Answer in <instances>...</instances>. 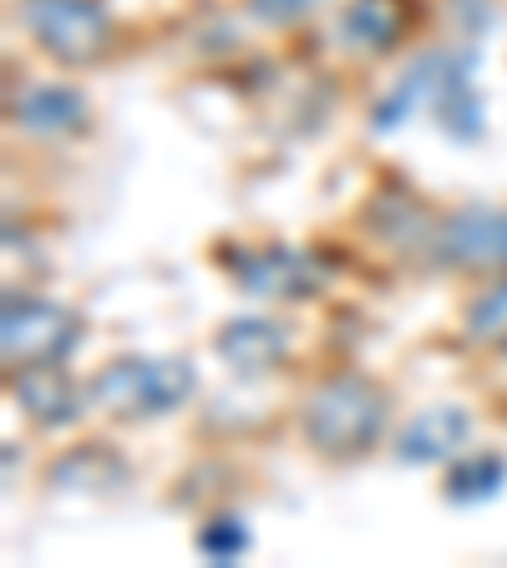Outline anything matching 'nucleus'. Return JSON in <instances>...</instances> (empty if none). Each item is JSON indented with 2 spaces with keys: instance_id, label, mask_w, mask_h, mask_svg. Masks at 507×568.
Masks as SVG:
<instances>
[{
  "instance_id": "nucleus-17",
  "label": "nucleus",
  "mask_w": 507,
  "mask_h": 568,
  "mask_svg": "<svg viewBox=\"0 0 507 568\" xmlns=\"http://www.w3.org/2000/svg\"><path fill=\"white\" fill-rule=\"evenodd\" d=\"M437 128L447 132L452 142H477L483 138V102H477V92H473V82H462V87H452L447 97L437 102Z\"/></svg>"
},
{
  "instance_id": "nucleus-11",
  "label": "nucleus",
  "mask_w": 507,
  "mask_h": 568,
  "mask_svg": "<svg viewBox=\"0 0 507 568\" xmlns=\"http://www.w3.org/2000/svg\"><path fill=\"white\" fill-rule=\"evenodd\" d=\"M11 118L21 122L26 132H41V138H71V132H87L92 106H87V97L77 92V87L41 82V87H26V92L16 97Z\"/></svg>"
},
{
  "instance_id": "nucleus-14",
  "label": "nucleus",
  "mask_w": 507,
  "mask_h": 568,
  "mask_svg": "<svg viewBox=\"0 0 507 568\" xmlns=\"http://www.w3.org/2000/svg\"><path fill=\"white\" fill-rule=\"evenodd\" d=\"M366 224L376 229L381 244H391V248H406V244L432 248V229H437V224H426L422 209H416L412 199H402V193H381V199L371 203Z\"/></svg>"
},
{
  "instance_id": "nucleus-13",
  "label": "nucleus",
  "mask_w": 507,
  "mask_h": 568,
  "mask_svg": "<svg viewBox=\"0 0 507 568\" xmlns=\"http://www.w3.org/2000/svg\"><path fill=\"white\" fill-rule=\"evenodd\" d=\"M128 477H132V467L112 447L82 442V447H71L67 457L51 462L47 483L61 487V493H118V487H128Z\"/></svg>"
},
{
  "instance_id": "nucleus-9",
  "label": "nucleus",
  "mask_w": 507,
  "mask_h": 568,
  "mask_svg": "<svg viewBox=\"0 0 507 568\" xmlns=\"http://www.w3.org/2000/svg\"><path fill=\"white\" fill-rule=\"evenodd\" d=\"M213 351L224 355V366L239 371V376H264V371L284 366V355H290V331H284L280 320L239 315L213 335Z\"/></svg>"
},
{
  "instance_id": "nucleus-18",
  "label": "nucleus",
  "mask_w": 507,
  "mask_h": 568,
  "mask_svg": "<svg viewBox=\"0 0 507 568\" xmlns=\"http://www.w3.org/2000/svg\"><path fill=\"white\" fill-rule=\"evenodd\" d=\"M199 554L213 558V564H234V558H244V554H249V528H244V518H234V513L213 518L209 528L199 532Z\"/></svg>"
},
{
  "instance_id": "nucleus-2",
  "label": "nucleus",
  "mask_w": 507,
  "mask_h": 568,
  "mask_svg": "<svg viewBox=\"0 0 507 568\" xmlns=\"http://www.w3.org/2000/svg\"><path fill=\"white\" fill-rule=\"evenodd\" d=\"M193 390H199V371L183 355H122L92 376L87 402L118 422H158L173 416Z\"/></svg>"
},
{
  "instance_id": "nucleus-15",
  "label": "nucleus",
  "mask_w": 507,
  "mask_h": 568,
  "mask_svg": "<svg viewBox=\"0 0 507 568\" xmlns=\"http://www.w3.org/2000/svg\"><path fill=\"white\" fill-rule=\"evenodd\" d=\"M507 487V457L497 452H477V457L457 462L447 473V497L452 503H487Z\"/></svg>"
},
{
  "instance_id": "nucleus-7",
  "label": "nucleus",
  "mask_w": 507,
  "mask_h": 568,
  "mask_svg": "<svg viewBox=\"0 0 507 568\" xmlns=\"http://www.w3.org/2000/svg\"><path fill=\"white\" fill-rule=\"evenodd\" d=\"M426 254L447 270H507V209H487V203L452 209L447 219H437Z\"/></svg>"
},
{
  "instance_id": "nucleus-1",
  "label": "nucleus",
  "mask_w": 507,
  "mask_h": 568,
  "mask_svg": "<svg viewBox=\"0 0 507 568\" xmlns=\"http://www.w3.org/2000/svg\"><path fill=\"white\" fill-rule=\"evenodd\" d=\"M386 412H391L386 386H376L361 371H341V376H325L310 390L305 412H300V432H305V442L320 457L355 462L376 452V442L386 437Z\"/></svg>"
},
{
  "instance_id": "nucleus-16",
  "label": "nucleus",
  "mask_w": 507,
  "mask_h": 568,
  "mask_svg": "<svg viewBox=\"0 0 507 568\" xmlns=\"http://www.w3.org/2000/svg\"><path fill=\"white\" fill-rule=\"evenodd\" d=\"M462 331H467V341H477V345L507 351V270H503V280H493L483 295L467 305Z\"/></svg>"
},
{
  "instance_id": "nucleus-8",
  "label": "nucleus",
  "mask_w": 507,
  "mask_h": 568,
  "mask_svg": "<svg viewBox=\"0 0 507 568\" xmlns=\"http://www.w3.org/2000/svg\"><path fill=\"white\" fill-rule=\"evenodd\" d=\"M473 442V412L467 406H426L396 432V457L406 467H432V462H452L462 447Z\"/></svg>"
},
{
  "instance_id": "nucleus-4",
  "label": "nucleus",
  "mask_w": 507,
  "mask_h": 568,
  "mask_svg": "<svg viewBox=\"0 0 507 568\" xmlns=\"http://www.w3.org/2000/svg\"><path fill=\"white\" fill-rule=\"evenodd\" d=\"M21 21L61 67H92L112 47V16L97 0H26Z\"/></svg>"
},
{
  "instance_id": "nucleus-10",
  "label": "nucleus",
  "mask_w": 507,
  "mask_h": 568,
  "mask_svg": "<svg viewBox=\"0 0 507 568\" xmlns=\"http://www.w3.org/2000/svg\"><path fill=\"white\" fill-rule=\"evenodd\" d=\"M11 396L36 426H71L77 416H82V390L71 386V376L61 371V361L11 371Z\"/></svg>"
},
{
  "instance_id": "nucleus-12",
  "label": "nucleus",
  "mask_w": 507,
  "mask_h": 568,
  "mask_svg": "<svg viewBox=\"0 0 507 568\" xmlns=\"http://www.w3.org/2000/svg\"><path fill=\"white\" fill-rule=\"evenodd\" d=\"M416 26V0H351L341 16L345 47L366 51V57H386L391 47H402V36Z\"/></svg>"
},
{
  "instance_id": "nucleus-5",
  "label": "nucleus",
  "mask_w": 507,
  "mask_h": 568,
  "mask_svg": "<svg viewBox=\"0 0 507 568\" xmlns=\"http://www.w3.org/2000/svg\"><path fill=\"white\" fill-rule=\"evenodd\" d=\"M219 260L229 264V274H234L244 295L260 300H315L331 284V270L320 264V254H305V248H284V244L229 248Z\"/></svg>"
},
{
  "instance_id": "nucleus-19",
  "label": "nucleus",
  "mask_w": 507,
  "mask_h": 568,
  "mask_svg": "<svg viewBox=\"0 0 507 568\" xmlns=\"http://www.w3.org/2000/svg\"><path fill=\"white\" fill-rule=\"evenodd\" d=\"M320 0H249V16L264 26H295L315 11Z\"/></svg>"
},
{
  "instance_id": "nucleus-6",
  "label": "nucleus",
  "mask_w": 507,
  "mask_h": 568,
  "mask_svg": "<svg viewBox=\"0 0 507 568\" xmlns=\"http://www.w3.org/2000/svg\"><path fill=\"white\" fill-rule=\"evenodd\" d=\"M467 71H473V51H452V47H432L412 61V67L396 77L391 97H381L376 112H371V128L376 132H391L402 128L406 118L416 112H437V102L452 92V87L467 82Z\"/></svg>"
},
{
  "instance_id": "nucleus-3",
  "label": "nucleus",
  "mask_w": 507,
  "mask_h": 568,
  "mask_svg": "<svg viewBox=\"0 0 507 568\" xmlns=\"http://www.w3.org/2000/svg\"><path fill=\"white\" fill-rule=\"evenodd\" d=\"M82 341V320L77 310L57 305L47 295H6L0 310V355L6 366H47V361H67Z\"/></svg>"
}]
</instances>
